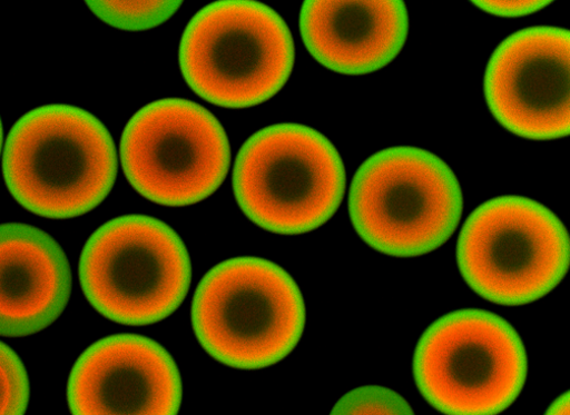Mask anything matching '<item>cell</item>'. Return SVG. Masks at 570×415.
Returning <instances> with one entry per match:
<instances>
[{
    "instance_id": "13",
    "label": "cell",
    "mask_w": 570,
    "mask_h": 415,
    "mask_svg": "<svg viewBox=\"0 0 570 415\" xmlns=\"http://www.w3.org/2000/svg\"><path fill=\"white\" fill-rule=\"evenodd\" d=\"M2 334L19 337L49 326L65 310L71 273L65 254L43 231L2 227Z\"/></svg>"
},
{
    "instance_id": "8",
    "label": "cell",
    "mask_w": 570,
    "mask_h": 415,
    "mask_svg": "<svg viewBox=\"0 0 570 415\" xmlns=\"http://www.w3.org/2000/svg\"><path fill=\"white\" fill-rule=\"evenodd\" d=\"M80 275L87 298L100 314L141 326L178 308L191 280V265L179 237L166 224L125 216L91 236Z\"/></svg>"
},
{
    "instance_id": "17",
    "label": "cell",
    "mask_w": 570,
    "mask_h": 415,
    "mask_svg": "<svg viewBox=\"0 0 570 415\" xmlns=\"http://www.w3.org/2000/svg\"><path fill=\"white\" fill-rule=\"evenodd\" d=\"M485 12L499 17H520L531 14L549 6V2H475Z\"/></svg>"
},
{
    "instance_id": "5",
    "label": "cell",
    "mask_w": 570,
    "mask_h": 415,
    "mask_svg": "<svg viewBox=\"0 0 570 415\" xmlns=\"http://www.w3.org/2000/svg\"><path fill=\"white\" fill-rule=\"evenodd\" d=\"M234 189L249 219L275 233L301 234L335 214L345 191V170L323 135L302 126H275L240 149Z\"/></svg>"
},
{
    "instance_id": "6",
    "label": "cell",
    "mask_w": 570,
    "mask_h": 415,
    "mask_svg": "<svg viewBox=\"0 0 570 415\" xmlns=\"http://www.w3.org/2000/svg\"><path fill=\"white\" fill-rule=\"evenodd\" d=\"M527 354L515 329L483 310L440 318L422 336L414 358L416 384L436 409L454 415H492L521 393Z\"/></svg>"
},
{
    "instance_id": "14",
    "label": "cell",
    "mask_w": 570,
    "mask_h": 415,
    "mask_svg": "<svg viewBox=\"0 0 570 415\" xmlns=\"http://www.w3.org/2000/svg\"><path fill=\"white\" fill-rule=\"evenodd\" d=\"M180 2H88L106 23L124 30H146L168 20Z\"/></svg>"
},
{
    "instance_id": "7",
    "label": "cell",
    "mask_w": 570,
    "mask_h": 415,
    "mask_svg": "<svg viewBox=\"0 0 570 415\" xmlns=\"http://www.w3.org/2000/svg\"><path fill=\"white\" fill-rule=\"evenodd\" d=\"M564 226L542 205L503 197L479 207L460 236L458 259L468 284L503 306L533 303L563 278L569 266Z\"/></svg>"
},
{
    "instance_id": "1",
    "label": "cell",
    "mask_w": 570,
    "mask_h": 415,
    "mask_svg": "<svg viewBox=\"0 0 570 415\" xmlns=\"http://www.w3.org/2000/svg\"><path fill=\"white\" fill-rule=\"evenodd\" d=\"M115 146L106 128L83 109L52 105L21 118L6 145L4 175L14 198L49 218L96 208L116 177Z\"/></svg>"
},
{
    "instance_id": "15",
    "label": "cell",
    "mask_w": 570,
    "mask_h": 415,
    "mask_svg": "<svg viewBox=\"0 0 570 415\" xmlns=\"http://www.w3.org/2000/svg\"><path fill=\"white\" fill-rule=\"evenodd\" d=\"M410 405L396 393L382 387H363L344 396L333 414H412Z\"/></svg>"
},
{
    "instance_id": "3",
    "label": "cell",
    "mask_w": 570,
    "mask_h": 415,
    "mask_svg": "<svg viewBox=\"0 0 570 415\" xmlns=\"http://www.w3.org/2000/svg\"><path fill=\"white\" fill-rule=\"evenodd\" d=\"M193 316L207 352L239 369L281 362L297 344L305 322L295 281L258 258L232 259L209 271L196 293Z\"/></svg>"
},
{
    "instance_id": "11",
    "label": "cell",
    "mask_w": 570,
    "mask_h": 415,
    "mask_svg": "<svg viewBox=\"0 0 570 415\" xmlns=\"http://www.w3.org/2000/svg\"><path fill=\"white\" fill-rule=\"evenodd\" d=\"M181 398L178 370L156 342L110 336L78 360L69 384L75 414H176Z\"/></svg>"
},
{
    "instance_id": "2",
    "label": "cell",
    "mask_w": 570,
    "mask_h": 415,
    "mask_svg": "<svg viewBox=\"0 0 570 415\" xmlns=\"http://www.w3.org/2000/svg\"><path fill=\"white\" fill-rule=\"evenodd\" d=\"M463 210L451 168L425 150L399 147L358 169L350 195L352 221L375 250L396 257L431 253L455 231Z\"/></svg>"
},
{
    "instance_id": "9",
    "label": "cell",
    "mask_w": 570,
    "mask_h": 415,
    "mask_svg": "<svg viewBox=\"0 0 570 415\" xmlns=\"http://www.w3.org/2000/svg\"><path fill=\"white\" fill-rule=\"evenodd\" d=\"M120 156L134 188L171 207L213 195L230 160L227 137L215 116L183 99L159 100L136 113L122 134Z\"/></svg>"
},
{
    "instance_id": "12",
    "label": "cell",
    "mask_w": 570,
    "mask_h": 415,
    "mask_svg": "<svg viewBox=\"0 0 570 415\" xmlns=\"http://www.w3.org/2000/svg\"><path fill=\"white\" fill-rule=\"evenodd\" d=\"M409 29L402 2H306L303 40L326 68L365 75L387 66L401 51Z\"/></svg>"
},
{
    "instance_id": "4",
    "label": "cell",
    "mask_w": 570,
    "mask_h": 415,
    "mask_svg": "<svg viewBox=\"0 0 570 415\" xmlns=\"http://www.w3.org/2000/svg\"><path fill=\"white\" fill-rule=\"evenodd\" d=\"M183 75L199 96L218 106L245 108L275 96L294 63V45L283 19L246 0L212 4L185 30Z\"/></svg>"
},
{
    "instance_id": "10",
    "label": "cell",
    "mask_w": 570,
    "mask_h": 415,
    "mask_svg": "<svg viewBox=\"0 0 570 415\" xmlns=\"http://www.w3.org/2000/svg\"><path fill=\"white\" fill-rule=\"evenodd\" d=\"M569 31L538 27L505 39L485 75V96L497 120L535 140L568 136Z\"/></svg>"
},
{
    "instance_id": "16",
    "label": "cell",
    "mask_w": 570,
    "mask_h": 415,
    "mask_svg": "<svg viewBox=\"0 0 570 415\" xmlns=\"http://www.w3.org/2000/svg\"><path fill=\"white\" fill-rule=\"evenodd\" d=\"M2 414H22L29 399V383L18 355L2 345Z\"/></svg>"
}]
</instances>
